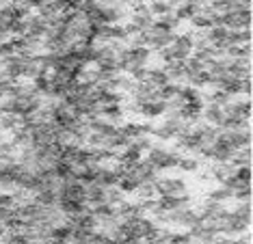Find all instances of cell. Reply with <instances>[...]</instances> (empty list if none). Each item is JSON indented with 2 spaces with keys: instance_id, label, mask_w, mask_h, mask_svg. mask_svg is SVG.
<instances>
[{
  "instance_id": "6da1fadb",
  "label": "cell",
  "mask_w": 253,
  "mask_h": 244,
  "mask_svg": "<svg viewBox=\"0 0 253 244\" xmlns=\"http://www.w3.org/2000/svg\"><path fill=\"white\" fill-rule=\"evenodd\" d=\"M160 188H163V193H167V195H169V193L171 195H177L180 190H184V184L182 182H165Z\"/></svg>"
},
{
  "instance_id": "7a4b0ae2",
  "label": "cell",
  "mask_w": 253,
  "mask_h": 244,
  "mask_svg": "<svg viewBox=\"0 0 253 244\" xmlns=\"http://www.w3.org/2000/svg\"><path fill=\"white\" fill-rule=\"evenodd\" d=\"M169 244H188V238L186 236H173Z\"/></svg>"
},
{
  "instance_id": "3957f363",
  "label": "cell",
  "mask_w": 253,
  "mask_h": 244,
  "mask_svg": "<svg viewBox=\"0 0 253 244\" xmlns=\"http://www.w3.org/2000/svg\"><path fill=\"white\" fill-rule=\"evenodd\" d=\"M154 80H156V82H165V74H160V72H156V74H154Z\"/></svg>"
},
{
  "instance_id": "277c9868",
  "label": "cell",
  "mask_w": 253,
  "mask_h": 244,
  "mask_svg": "<svg viewBox=\"0 0 253 244\" xmlns=\"http://www.w3.org/2000/svg\"><path fill=\"white\" fill-rule=\"evenodd\" d=\"M122 244H141L136 238H130V240H126V242H122Z\"/></svg>"
},
{
  "instance_id": "5b68a950",
  "label": "cell",
  "mask_w": 253,
  "mask_h": 244,
  "mask_svg": "<svg viewBox=\"0 0 253 244\" xmlns=\"http://www.w3.org/2000/svg\"><path fill=\"white\" fill-rule=\"evenodd\" d=\"M0 234H2V227H0Z\"/></svg>"
}]
</instances>
